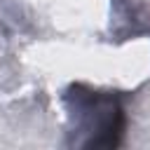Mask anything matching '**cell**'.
Masks as SVG:
<instances>
[{"label":"cell","instance_id":"1","mask_svg":"<svg viewBox=\"0 0 150 150\" xmlns=\"http://www.w3.org/2000/svg\"><path fill=\"white\" fill-rule=\"evenodd\" d=\"M66 101L70 105V115L91 134L84 143L87 148L120 145L124 134V110L112 91H96L84 84H75L68 89Z\"/></svg>","mask_w":150,"mask_h":150}]
</instances>
